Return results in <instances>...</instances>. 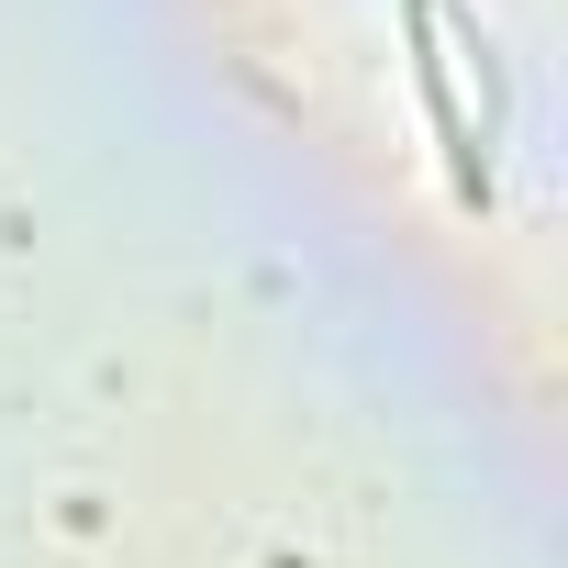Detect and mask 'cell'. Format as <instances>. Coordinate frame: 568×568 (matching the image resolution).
I'll use <instances>...</instances> for the list:
<instances>
[{"label":"cell","mask_w":568,"mask_h":568,"mask_svg":"<svg viewBox=\"0 0 568 568\" xmlns=\"http://www.w3.org/2000/svg\"><path fill=\"white\" fill-rule=\"evenodd\" d=\"M402 34H413V101H424V123H435V156H446V190L468 201V212H490V190H501V134L468 112V79H479V101H501V68H490V34H479V12L468 0H402Z\"/></svg>","instance_id":"1"}]
</instances>
